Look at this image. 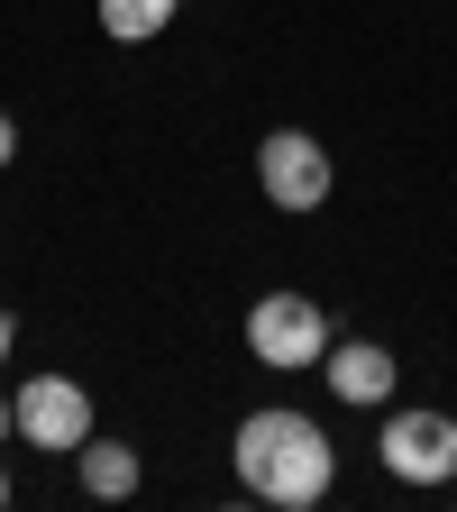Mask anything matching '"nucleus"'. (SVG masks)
<instances>
[{
    "mask_svg": "<svg viewBox=\"0 0 457 512\" xmlns=\"http://www.w3.org/2000/svg\"><path fill=\"white\" fill-rule=\"evenodd\" d=\"M0 439H19V403L10 394H0Z\"/></svg>",
    "mask_w": 457,
    "mask_h": 512,
    "instance_id": "nucleus-10",
    "label": "nucleus"
},
{
    "mask_svg": "<svg viewBox=\"0 0 457 512\" xmlns=\"http://www.w3.org/2000/svg\"><path fill=\"white\" fill-rule=\"evenodd\" d=\"M10 156H19V119L0 110V165H10Z\"/></svg>",
    "mask_w": 457,
    "mask_h": 512,
    "instance_id": "nucleus-9",
    "label": "nucleus"
},
{
    "mask_svg": "<svg viewBox=\"0 0 457 512\" xmlns=\"http://www.w3.org/2000/svg\"><path fill=\"white\" fill-rule=\"evenodd\" d=\"M19 439L46 448V458H74V448L92 439V394L74 375H19Z\"/></svg>",
    "mask_w": 457,
    "mask_h": 512,
    "instance_id": "nucleus-5",
    "label": "nucleus"
},
{
    "mask_svg": "<svg viewBox=\"0 0 457 512\" xmlns=\"http://www.w3.org/2000/svg\"><path fill=\"white\" fill-rule=\"evenodd\" d=\"M229 467L256 503H275V512H311V503H330L339 485V448L330 430H320L311 412L293 403H266V412H247L238 439H229Z\"/></svg>",
    "mask_w": 457,
    "mask_h": 512,
    "instance_id": "nucleus-1",
    "label": "nucleus"
},
{
    "mask_svg": "<svg viewBox=\"0 0 457 512\" xmlns=\"http://www.w3.org/2000/svg\"><path fill=\"white\" fill-rule=\"evenodd\" d=\"M174 10H183V0H101V37L147 46V37H165V28H174Z\"/></svg>",
    "mask_w": 457,
    "mask_h": 512,
    "instance_id": "nucleus-8",
    "label": "nucleus"
},
{
    "mask_svg": "<svg viewBox=\"0 0 457 512\" xmlns=\"http://www.w3.org/2000/svg\"><path fill=\"white\" fill-rule=\"evenodd\" d=\"M10 348H19V330H10V311H0V366H10Z\"/></svg>",
    "mask_w": 457,
    "mask_h": 512,
    "instance_id": "nucleus-11",
    "label": "nucleus"
},
{
    "mask_svg": "<svg viewBox=\"0 0 457 512\" xmlns=\"http://www.w3.org/2000/svg\"><path fill=\"white\" fill-rule=\"evenodd\" d=\"M0 512H10V467H0Z\"/></svg>",
    "mask_w": 457,
    "mask_h": 512,
    "instance_id": "nucleus-12",
    "label": "nucleus"
},
{
    "mask_svg": "<svg viewBox=\"0 0 457 512\" xmlns=\"http://www.w3.org/2000/svg\"><path fill=\"white\" fill-rule=\"evenodd\" d=\"M375 458L394 485H457V412H384V439H375Z\"/></svg>",
    "mask_w": 457,
    "mask_h": 512,
    "instance_id": "nucleus-3",
    "label": "nucleus"
},
{
    "mask_svg": "<svg viewBox=\"0 0 457 512\" xmlns=\"http://www.w3.org/2000/svg\"><path fill=\"white\" fill-rule=\"evenodd\" d=\"M74 476H83L92 503H128V494L147 485V467H138V448H128V439H83L74 448Z\"/></svg>",
    "mask_w": 457,
    "mask_h": 512,
    "instance_id": "nucleus-7",
    "label": "nucleus"
},
{
    "mask_svg": "<svg viewBox=\"0 0 457 512\" xmlns=\"http://www.w3.org/2000/svg\"><path fill=\"white\" fill-rule=\"evenodd\" d=\"M330 183H339V165H330V147H320L311 128H266V138H256V192H266L275 211H320Z\"/></svg>",
    "mask_w": 457,
    "mask_h": 512,
    "instance_id": "nucleus-4",
    "label": "nucleus"
},
{
    "mask_svg": "<svg viewBox=\"0 0 457 512\" xmlns=\"http://www.w3.org/2000/svg\"><path fill=\"white\" fill-rule=\"evenodd\" d=\"M320 375H330V394L357 403V412H384V403H394V384H403V366H394V348H384V339H330Z\"/></svg>",
    "mask_w": 457,
    "mask_h": 512,
    "instance_id": "nucleus-6",
    "label": "nucleus"
},
{
    "mask_svg": "<svg viewBox=\"0 0 457 512\" xmlns=\"http://www.w3.org/2000/svg\"><path fill=\"white\" fill-rule=\"evenodd\" d=\"M247 357L256 366H284V375H302V366H320L330 357V311H320L311 293H256L247 302Z\"/></svg>",
    "mask_w": 457,
    "mask_h": 512,
    "instance_id": "nucleus-2",
    "label": "nucleus"
}]
</instances>
